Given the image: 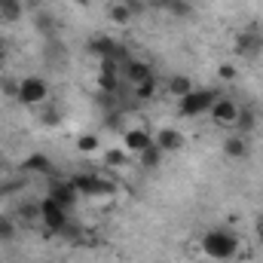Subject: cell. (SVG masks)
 Returning <instances> with one entry per match:
<instances>
[{"instance_id": "10", "label": "cell", "mask_w": 263, "mask_h": 263, "mask_svg": "<svg viewBox=\"0 0 263 263\" xmlns=\"http://www.w3.org/2000/svg\"><path fill=\"white\" fill-rule=\"evenodd\" d=\"M123 77L129 80L132 86H138V83H147V80H153L156 73H153V67L147 65V62H141V59H129V62L123 65Z\"/></svg>"}, {"instance_id": "21", "label": "cell", "mask_w": 263, "mask_h": 263, "mask_svg": "<svg viewBox=\"0 0 263 263\" xmlns=\"http://www.w3.org/2000/svg\"><path fill=\"white\" fill-rule=\"evenodd\" d=\"M165 12L175 15V18H187V15H193V3H190V0H172Z\"/></svg>"}, {"instance_id": "2", "label": "cell", "mask_w": 263, "mask_h": 263, "mask_svg": "<svg viewBox=\"0 0 263 263\" xmlns=\"http://www.w3.org/2000/svg\"><path fill=\"white\" fill-rule=\"evenodd\" d=\"M220 95L214 92V89H193L190 95H184V98H178V114L181 117H187V120H196L202 114H208L211 107H214V101H217Z\"/></svg>"}, {"instance_id": "16", "label": "cell", "mask_w": 263, "mask_h": 263, "mask_svg": "<svg viewBox=\"0 0 263 263\" xmlns=\"http://www.w3.org/2000/svg\"><path fill=\"white\" fill-rule=\"evenodd\" d=\"M34 28H37L43 37H52V34L59 31V22H55L52 12H46V9H34Z\"/></svg>"}, {"instance_id": "32", "label": "cell", "mask_w": 263, "mask_h": 263, "mask_svg": "<svg viewBox=\"0 0 263 263\" xmlns=\"http://www.w3.org/2000/svg\"><path fill=\"white\" fill-rule=\"evenodd\" d=\"M257 242H260V248H263V227H257Z\"/></svg>"}, {"instance_id": "24", "label": "cell", "mask_w": 263, "mask_h": 263, "mask_svg": "<svg viewBox=\"0 0 263 263\" xmlns=\"http://www.w3.org/2000/svg\"><path fill=\"white\" fill-rule=\"evenodd\" d=\"M236 129H239V132H248V129H254V110H251V107H242V110H239V120H236Z\"/></svg>"}, {"instance_id": "29", "label": "cell", "mask_w": 263, "mask_h": 263, "mask_svg": "<svg viewBox=\"0 0 263 263\" xmlns=\"http://www.w3.org/2000/svg\"><path fill=\"white\" fill-rule=\"evenodd\" d=\"M6 62H9V43H6V40L0 37V70L6 67Z\"/></svg>"}, {"instance_id": "3", "label": "cell", "mask_w": 263, "mask_h": 263, "mask_svg": "<svg viewBox=\"0 0 263 263\" xmlns=\"http://www.w3.org/2000/svg\"><path fill=\"white\" fill-rule=\"evenodd\" d=\"M46 98H49V83L43 77H25V80H18V98H15L18 104H25V107H43Z\"/></svg>"}, {"instance_id": "20", "label": "cell", "mask_w": 263, "mask_h": 263, "mask_svg": "<svg viewBox=\"0 0 263 263\" xmlns=\"http://www.w3.org/2000/svg\"><path fill=\"white\" fill-rule=\"evenodd\" d=\"M126 162H129V150H120V147L104 150V165L107 168H123Z\"/></svg>"}, {"instance_id": "22", "label": "cell", "mask_w": 263, "mask_h": 263, "mask_svg": "<svg viewBox=\"0 0 263 263\" xmlns=\"http://www.w3.org/2000/svg\"><path fill=\"white\" fill-rule=\"evenodd\" d=\"M132 89H135V98H138V101H150V98L156 95V77L147 80V83H138V86H132Z\"/></svg>"}, {"instance_id": "25", "label": "cell", "mask_w": 263, "mask_h": 263, "mask_svg": "<svg viewBox=\"0 0 263 263\" xmlns=\"http://www.w3.org/2000/svg\"><path fill=\"white\" fill-rule=\"evenodd\" d=\"M40 123H43V126H59V123H62V110H59V107H43Z\"/></svg>"}, {"instance_id": "5", "label": "cell", "mask_w": 263, "mask_h": 263, "mask_svg": "<svg viewBox=\"0 0 263 263\" xmlns=\"http://www.w3.org/2000/svg\"><path fill=\"white\" fill-rule=\"evenodd\" d=\"M70 184L77 187L80 196H110L117 190V181L110 178H101V175H92V172H83V175H73Z\"/></svg>"}, {"instance_id": "31", "label": "cell", "mask_w": 263, "mask_h": 263, "mask_svg": "<svg viewBox=\"0 0 263 263\" xmlns=\"http://www.w3.org/2000/svg\"><path fill=\"white\" fill-rule=\"evenodd\" d=\"M67 3H73V6H89V0H67Z\"/></svg>"}, {"instance_id": "35", "label": "cell", "mask_w": 263, "mask_h": 263, "mask_svg": "<svg viewBox=\"0 0 263 263\" xmlns=\"http://www.w3.org/2000/svg\"><path fill=\"white\" fill-rule=\"evenodd\" d=\"M0 263H3V260H0Z\"/></svg>"}, {"instance_id": "28", "label": "cell", "mask_w": 263, "mask_h": 263, "mask_svg": "<svg viewBox=\"0 0 263 263\" xmlns=\"http://www.w3.org/2000/svg\"><path fill=\"white\" fill-rule=\"evenodd\" d=\"M12 233H15V230H12V220H9V217H0V242H9Z\"/></svg>"}, {"instance_id": "18", "label": "cell", "mask_w": 263, "mask_h": 263, "mask_svg": "<svg viewBox=\"0 0 263 263\" xmlns=\"http://www.w3.org/2000/svg\"><path fill=\"white\" fill-rule=\"evenodd\" d=\"M162 156H165V153H162V150L156 147V141H153L147 150H141V153H138V162H141L144 168H156V165L162 162Z\"/></svg>"}, {"instance_id": "26", "label": "cell", "mask_w": 263, "mask_h": 263, "mask_svg": "<svg viewBox=\"0 0 263 263\" xmlns=\"http://www.w3.org/2000/svg\"><path fill=\"white\" fill-rule=\"evenodd\" d=\"M0 92H3L6 98H18V80L3 77V80H0Z\"/></svg>"}, {"instance_id": "4", "label": "cell", "mask_w": 263, "mask_h": 263, "mask_svg": "<svg viewBox=\"0 0 263 263\" xmlns=\"http://www.w3.org/2000/svg\"><path fill=\"white\" fill-rule=\"evenodd\" d=\"M86 52H89V55H95V59H117L120 65H126V62H129L126 49H123L110 34H92V37L86 40Z\"/></svg>"}, {"instance_id": "33", "label": "cell", "mask_w": 263, "mask_h": 263, "mask_svg": "<svg viewBox=\"0 0 263 263\" xmlns=\"http://www.w3.org/2000/svg\"><path fill=\"white\" fill-rule=\"evenodd\" d=\"M257 227H263V211L257 214Z\"/></svg>"}, {"instance_id": "6", "label": "cell", "mask_w": 263, "mask_h": 263, "mask_svg": "<svg viewBox=\"0 0 263 263\" xmlns=\"http://www.w3.org/2000/svg\"><path fill=\"white\" fill-rule=\"evenodd\" d=\"M263 52V28L260 25H248L236 34V55L242 59H257Z\"/></svg>"}, {"instance_id": "13", "label": "cell", "mask_w": 263, "mask_h": 263, "mask_svg": "<svg viewBox=\"0 0 263 263\" xmlns=\"http://www.w3.org/2000/svg\"><path fill=\"white\" fill-rule=\"evenodd\" d=\"M132 18H135V9H132L129 0H114V3L107 6V22L126 28V25H132Z\"/></svg>"}, {"instance_id": "27", "label": "cell", "mask_w": 263, "mask_h": 263, "mask_svg": "<svg viewBox=\"0 0 263 263\" xmlns=\"http://www.w3.org/2000/svg\"><path fill=\"white\" fill-rule=\"evenodd\" d=\"M217 77H220L223 83H233V80L239 77V70H236V65H230V62H223V65L217 67Z\"/></svg>"}, {"instance_id": "11", "label": "cell", "mask_w": 263, "mask_h": 263, "mask_svg": "<svg viewBox=\"0 0 263 263\" xmlns=\"http://www.w3.org/2000/svg\"><path fill=\"white\" fill-rule=\"evenodd\" d=\"M156 147L162 150V153H178L181 147H184V135L178 129H172V126H165V129H156Z\"/></svg>"}, {"instance_id": "12", "label": "cell", "mask_w": 263, "mask_h": 263, "mask_svg": "<svg viewBox=\"0 0 263 263\" xmlns=\"http://www.w3.org/2000/svg\"><path fill=\"white\" fill-rule=\"evenodd\" d=\"M123 144H126V150H129L132 156H138L141 150H147L150 144H153V135H150V129H129L126 135H123Z\"/></svg>"}, {"instance_id": "14", "label": "cell", "mask_w": 263, "mask_h": 263, "mask_svg": "<svg viewBox=\"0 0 263 263\" xmlns=\"http://www.w3.org/2000/svg\"><path fill=\"white\" fill-rule=\"evenodd\" d=\"M223 153L230 156V159H245L248 156V138L239 132V135H230L227 141H223Z\"/></svg>"}, {"instance_id": "7", "label": "cell", "mask_w": 263, "mask_h": 263, "mask_svg": "<svg viewBox=\"0 0 263 263\" xmlns=\"http://www.w3.org/2000/svg\"><path fill=\"white\" fill-rule=\"evenodd\" d=\"M239 110H242V104H239V101H233V98H227V95H220V98L214 101V107H211L208 114H211V120H214V126H220V129H236V120H239Z\"/></svg>"}, {"instance_id": "23", "label": "cell", "mask_w": 263, "mask_h": 263, "mask_svg": "<svg viewBox=\"0 0 263 263\" xmlns=\"http://www.w3.org/2000/svg\"><path fill=\"white\" fill-rule=\"evenodd\" d=\"M77 147H80V153H95L101 144H98V135H80L77 138Z\"/></svg>"}, {"instance_id": "17", "label": "cell", "mask_w": 263, "mask_h": 263, "mask_svg": "<svg viewBox=\"0 0 263 263\" xmlns=\"http://www.w3.org/2000/svg\"><path fill=\"white\" fill-rule=\"evenodd\" d=\"M196 86H193V80L190 77H184V73H175L172 80H168V92L175 95V98H184V95H190Z\"/></svg>"}, {"instance_id": "9", "label": "cell", "mask_w": 263, "mask_h": 263, "mask_svg": "<svg viewBox=\"0 0 263 263\" xmlns=\"http://www.w3.org/2000/svg\"><path fill=\"white\" fill-rule=\"evenodd\" d=\"M49 199H55L62 208H73L77 199H80V193H77V187H73L70 178H67V181H52V187H49Z\"/></svg>"}, {"instance_id": "1", "label": "cell", "mask_w": 263, "mask_h": 263, "mask_svg": "<svg viewBox=\"0 0 263 263\" xmlns=\"http://www.w3.org/2000/svg\"><path fill=\"white\" fill-rule=\"evenodd\" d=\"M202 254L211 260H233L239 254V239L230 230H208L202 236Z\"/></svg>"}, {"instance_id": "15", "label": "cell", "mask_w": 263, "mask_h": 263, "mask_svg": "<svg viewBox=\"0 0 263 263\" xmlns=\"http://www.w3.org/2000/svg\"><path fill=\"white\" fill-rule=\"evenodd\" d=\"M25 172H34V175H52V159L46 153H31L25 162H22Z\"/></svg>"}, {"instance_id": "19", "label": "cell", "mask_w": 263, "mask_h": 263, "mask_svg": "<svg viewBox=\"0 0 263 263\" xmlns=\"http://www.w3.org/2000/svg\"><path fill=\"white\" fill-rule=\"evenodd\" d=\"M22 12H25L22 0H0V18L3 22H18Z\"/></svg>"}, {"instance_id": "30", "label": "cell", "mask_w": 263, "mask_h": 263, "mask_svg": "<svg viewBox=\"0 0 263 263\" xmlns=\"http://www.w3.org/2000/svg\"><path fill=\"white\" fill-rule=\"evenodd\" d=\"M144 3H147V9H162V12H165L172 0H144Z\"/></svg>"}, {"instance_id": "34", "label": "cell", "mask_w": 263, "mask_h": 263, "mask_svg": "<svg viewBox=\"0 0 263 263\" xmlns=\"http://www.w3.org/2000/svg\"><path fill=\"white\" fill-rule=\"evenodd\" d=\"M0 168H3V162H0Z\"/></svg>"}, {"instance_id": "8", "label": "cell", "mask_w": 263, "mask_h": 263, "mask_svg": "<svg viewBox=\"0 0 263 263\" xmlns=\"http://www.w3.org/2000/svg\"><path fill=\"white\" fill-rule=\"evenodd\" d=\"M40 217H43L46 230H52V233H62V230L70 227V223H67V208H62L55 199H49V196L40 202Z\"/></svg>"}]
</instances>
